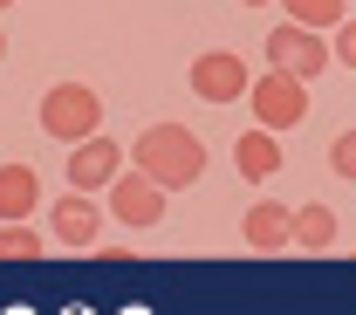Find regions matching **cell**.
<instances>
[{"instance_id":"cell-17","label":"cell","mask_w":356,"mask_h":315,"mask_svg":"<svg viewBox=\"0 0 356 315\" xmlns=\"http://www.w3.org/2000/svg\"><path fill=\"white\" fill-rule=\"evenodd\" d=\"M247 7H267V0H247Z\"/></svg>"},{"instance_id":"cell-10","label":"cell","mask_w":356,"mask_h":315,"mask_svg":"<svg viewBox=\"0 0 356 315\" xmlns=\"http://www.w3.org/2000/svg\"><path fill=\"white\" fill-rule=\"evenodd\" d=\"M42 206V179H35V165H0V220H28Z\"/></svg>"},{"instance_id":"cell-3","label":"cell","mask_w":356,"mask_h":315,"mask_svg":"<svg viewBox=\"0 0 356 315\" xmlns=\"http://www.w3.org/2000/svg\"><path fill=\"white\" fill-rule=\"evenodd\" d=\"M247 103H254V124L281 137V131H295V124L309 117V83L288 76V69H267V76L247 83Z\"/></svg>"},{"instance_id":"cell-12","label":"cell","mask_w":356,"mask_h":315,"mask_svg":"<svg viewBox=\"0 0 356 315\" xmlns=\"http://www.w3.org/2000/svg\"><path fill=\"white\" fill-rule=\"evenodd\" d=\"M288 233H295L309 254H322V247H336V213H329V206H302V213L288 220Z\"/></svg>"},{"instance_id":"cell-11","label":"cell","mask_w":356,"mask_h":315,"mask_svg":"<svg viewBox=\"0 0 356 315\" xmlns=\"http://www.w3.org/2000/svg\"><path fill=\"white\" fill-rule=\"evenodd\" d=\"M233 165H240V179H274L281 172V137L254 124V131L233 144Z\"/></svg>"},{"instance_id":"cell-6","label":"cell","mask_w":356,"mask_h":315,"mask_svg":"<svg viewBox=\"0 0 356 315\" xmlns=\"http://www.w3.org/2000/svg\"><path fill=\"white\" fill-rule=\"evenodd\" d=\"M124 172V144L117 137H83L69 144V192H110V179Z\"/></svg>"},{"instance_id":"cell-8","label":"cell","mask_w":356,"mask_h":315,"mask_svg":"<svg viewBox=\"0 0 356 315\" xmlns=\"http://www.w3.org/2000/svg\"><path fill=\"white\" fill-rule=\"evenodd\" d=\"M55 240L62 247H96V233H103V213L89 206V192H69V199H55Z\"/></svg>"},{"instance_id":"cell-19","label":"cell","mask_w":356,"mask_h":315,"mask_svg":"<svg viewBox=\"0 0 356 315\" xmlns=\"http://www.w3.org/2000/svg\"><path fill=\"white\" fill-rule=\"evenodd\" d=\"M0 7H14V0H0Z\"/></svg>"},{"instance_id":"cell-15","label":"cell","mask_w":356,"mask_h":315,"mask_svg":"<svg viewBox=\"0 0 356 315\" xmlns=\"http://www.w3.org/2000/svg\"><path fill=\"white\" fill-rule=\"evenodd\" d=\"M329 172L356 185V131H343V137H336V144H329Z\"/></svg>"},{"instance_id":"cell-4","label":"cell","mask_w":356,"mask_h":315,"mask_svg":"<svg viewBox=\"0 0 356 315\" xmlns=\"http://www.w3.org/2000/svg\"><path fill=\"white\" fill-rule=\"evenodd\" d=\"M247 55H233V48H206V55H192V96L199 103H240L247 96Z\"/></svg>"},{"instance_id":"cell-1","label":"cell","mask_w":356,"mask_h":315,"mask_svg":"<svg viewBox=\"0 0 356 315\" xmlns=\"http://www.w3.org/2000/svg\"><path fill=\"white\" fill-rule=\"evenodd\" d=\"M137 172L158 185V192H178V185H199L206 172V144L185 131V124H151V131H137Z\"/></svg>"},{"instance_id":"cell-9","label":"cell","mask_w":356,"mask_h":315,"mask_svg":"<svg viewBox=\"0 0 356 315\" xmlns=\"http://www.w3.org/2000/svg\"><path fill=\"white\" fill-rule=\"evenodd\" d=\"M288 220H295L288 206H274V199H261V206H247V220H240V233H247V247H254V254H281V247L295 240V233H288Z\"/></svg>"},{"instance_id":"cell-16","label":"cell","mask_w":356,"mask_h":315,"mask_svg":"<svg viewBox=\"0 0 356 315\" xmlns=\"http://www.w3.org/2000/svg\"><path fill=\"white\" fill-rule=\"evenodd\" d=\"M329 62L356 69V21H336V42H329Z\"/></svg>"},{"instance_id":"cell-7","label":"cell","mask_w":356,"mask_h":315,"mask_svg":"<svg viewBox=\"0 0 356 315\" xmlns=\"http://www.w3.org/2000/svg\"><path fill=\"white\" fill-rule=\"evenodd\" d=\"M110 220L158 226V220H165V192L144 179V172H117V179H110Z\"/></svg>"},{"instance_id":"cell-5","label":"cell","mask_w":356,"mask_h":315,"mask_svg":"<svg viewBox=\"0 0 356 315\" xmlns=\"http://www.w3.org/2000/svg\"><path fill=\"white\" fill-rule=\"evenodd\" d=\"M267 62H274V69H288V76H302V83H315V76L329 69V42H322L315 28L281 21V28L267 35Z\"/></svg>"},{"instance_id":"cell-18","label":"cell","mask_w":356,"mask_h":315,"mask_svg":"<svg viewBox=\"0 0 356 315\" xmlns=\"http://www.w3.org/2000/svg\"><path fill=\"white\" fill-rule=\"evenodd\" d=\"M0 55H7V35H0Z\"/></svg>"},{"instance_id":"cell-2","label":"cell","mask_w":356,"mask_h":315,"mask_svg":"<svg viewBox=\"0 0 356 315\" xmlns=\"http://www.w3.org/2000/svg\"><path fill=\"white\" fill-rule=\"evenodd\" d=\"M42 131L55 144H83V137L103 131V96L89 90V83H55L42 96Z\"/></svg>"},{"instance_id":"cell-14","label":"cell","mask_w":356,"mask_h":315,"mask_svg":"<svg viewBox=\"0 0 356 315\" xmlns=\"http://www.w3.org/2000/svg\"><path fill=\"white\" fill-rule=\"evenodd\" d=\"M42 254V233L28 220H14V226H0V261H35Z\"/></svg>"},{"instance_id":"cell-13","label":"cell","mask_w":356,"mask_h":315,"mask_svg":"<svg viewBox=\"0 0 356 315\" xmlns=\"http://www.w3.org/2000/svg\"><path fill=\"white\" fill-rule=\"evenodd\" d=\"M281 7H288V21H295V28H315V35H322V28H336V21H350V7H343V0H281Z\"/></svg>"}]
</instances>
